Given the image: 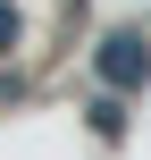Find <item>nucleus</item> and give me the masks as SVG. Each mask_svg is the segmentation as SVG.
<instances>
[{
	"label": "nucleus",
	"mask_w": 151,
	"mask_h": 160,
	"mask_svg": "<svg viewBox=\"0 0 151 160\" xmlns=\"http://www.w3.org/2000/svg\"><path fill=\"white\" fill-rule=\"evenodd\" d=\"M101 76L109 84H143V34H109L101 42Z\"/></svg>",
	"instance_id": "nucleus-1"
}]
</instances>
